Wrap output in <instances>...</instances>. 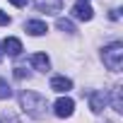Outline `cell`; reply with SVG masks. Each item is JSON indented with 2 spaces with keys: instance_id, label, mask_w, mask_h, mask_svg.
I'll use <instances>...</instances> for the list:
<instances>
[{
  "instance_id": "cell-13",
  "label": "cell",
  "mask_w": 123,
  "mask_h": 123,
  "mask_svg": "<svg viewBox=\"0 0 123 123\" xmlns=\"http://www.w3.org/2000/svg\"><path fill=\"white\" fill-rule=\"evenodd\" d=\"M12 97V89H10V85L3 80V77H0V101H3V99H10Z\"/></svg>"
},
{
  "instance_id": "cell-3",
  "label": "cell",
  "mask_w": 123,
  "mask_h": 123,
  "mask_svg": "<svg viewBox=\"0 0 123 123\" xmlns=\"http://www.w3.org/2000/svg\"><path fill=\"white\" fill-rule=\"evenodd\" d=\"M73 109H75V101H73L70 97H60V99L53 104V113H55L58 118H68V116H73Z\"/></svg>"
},
{
  "instance_id": "cell-15",
  "label": "cell",
  "mask_w": 123,
  "mask_h": 123,
  "mask_svg": "<svg viewBox=\"0 0 123 123\" xmlns=\"http://www.w3.org/2000/svg\"><path fill=\"white\" fill-rule=\"evenodd\" d=\"M5 24H10V17H7L3 10H0V27H5Z\"/></svg>"
},
{
  "instance_id": "cell-18",
  "label": "cell",
  "mask_w": 123,
  "mask_h": 123,
  "mask_svg": "<svg viewBox=\"0 0 123 123\" xmlns=\"http://www.w3.org/2000/svg\"><path fill=\"white\" fill-rule=\"evenodd\" d=\"M3 55H5V53H3V46H0V60H3Z\"/></svg>"
},
{
  "instance_id": "cell-11",
  "label": "cell",
  "mask_w": 123,
  "mask_h": 123,
  "mask_svg": "<svg viewBox=\"0 0 123 123\" xmlns=\"http://www.w3.org/2000/svg\"><path fill=\"white\" fill-rule=\"evenodd\" d=\"M111 94H113V97H111L113 111H118V113H121V111H123V99H121V85H116V87L111 89Z\"/></svg>"
},
{
  "instance_id": "cell-9",
  "label": "cell",
  "mask_w": 123,
  "mask_h": 123,
  "mask_svg": "<svg viewBox=\"0 0 123 123\" xmlns=\"http://www.w3.org/2000/svg\"><path fill=\"white\" fill-rule=\"evenodd\" d=\"M24 29H27L31 36H41V34H46V31H48L46 22H41V19H31V22H27V24H24Z\"/></svg>"
},
{
  "instance_id": "cell-10",
  "label": "cell",
  "mask_w": 123,
  "mask_h": 123,
  "mask_svg": "<svg viewBox=\"0 0 123 123\" xmlns=\"http://www.w3.org/2000/svg\"><path fill=\"white\" fill-rule=\"evenodd\" d=\"M31 65H34L36 70L46 73V70L51 68V60H48V55H46V53H34V55H31Z\"/></svg>"
},
{
  "instance_id": "cell-12",
  "label": "cell",
  "mask_w": 123,
  "mask_h": 123,
  "mask_svg": "<svg viewBox=\"0 0 123 123\" xmlns=\"http://www.w3.org/2000/svg\"><path fill=\"white\" fill-rule=\"evenodd\" d=\"M55 27H58L60 31H65V34H75V27H73L70 19H63V17H60V19L55 22Z\"/></svg>"
},
{
  "instance_id": "cell-17",
  "label": "cell",
  "mask_w": 123,
  "mask_h": 123,
  "mask_svg": "<svg viewBox=\"0 0 123 123\" xmlns=\"http://www.w3.org/2000/svg\"><path fill=\"white\" fill-rule=\"evenodd\" d=\"M118 12H121V10H111V15H109V17H111V19H118V17H121Z\"/></svg>"
},
{
  "instance_id": "cell-19",
  "label": "cell",
  "mask_w": 123,
  "mask_h": 123,
  "mask_svg": "<svg viewBox=\"0 0 123 123\" xmlns=\"http://www.w3.org/2000/svg\"><path fill=\"white\" fill-rule=\"evenodd\" d=\"M85 3H89V0H85Z\"/></svg>"
},
{
  "instance_id": "cell-5",
  "label": "cell",
  "mask_w": 123,
  "mask_h": 123,
  "mask_svg": "<svg viewBox=\"0 0 123 123\" xmlns=\"http://www.w3.org/2000/svg\"><path fill=\"white\" fill-rule=\"evenodd\" d=\"M73 17H75V19H82V22H89V19L94 17V10H92L89 3L80 0V3H75V7H73Z\"/></svg>"
},
{
  "instance_id": "cell-2",
  "label": "cell",
  "mask_w": 123,
  "mask_h": 123,
  "mask_svg": "<svg viewBox=\"0 0 123 123\" xmlns=\"http://www.w3.org/2000/svg\"><path fill=\"white\" fill-rule=\"evenodd\" d=\"M101 58H104V65H106L109 70L118 73V70H121V65H123V43H121V41H113V43L104 46Z\"/></svg>"
},
{
  "instance_id": "cell-14",
  "label": "cell",
  "mask_w": 123,
  "mask_h": 123,
  "mask_svg": "<svg viewBox=\"0 0 123 123\" xmlns=\"http://www.w3.org/2000/svg\"><path fill=\"white\" fill-rule=\"evenodd\" d=\"M15 77H17V80H27V77H29V70H27L24 65H17V68H15Z\"/></svg>"
},
{
  "instance_id": "cell-1",
  "label": "cell",
  "mask_w": 123,
  "mask_h": 123,
  "mask_svg": "<svg viewBox=\"0 0 123 123\" xmlns=\"http://www.w3.org/2000/svg\"><path fill=\"white\" fill-rule=\"evenodd\" d=\"M19 106H22V111H24L27 116H31V118H43L46 111H48L46 97H41V94H36V92H22V94H19Z\"/></svg>"
},
{
  "instance_id": "cell-16",
  "label": "cell",
  "mask_w": 123,
  "mask_h": 123,
  "mask_svg": "<svg viewBox=\"0 0 123 123\" xmlns=\"http://www.w3.org/2000/svg\"><path fill=\"white\" fill-rule=\"evenodd\" d=\"M10 3H12L15 7H24V5H27V0H10Z\"/></svg>"
},
{
  "instance_id": "cell-4",
  "label": "cell",
  "mask_w": 123,
  "mask_h": 123,
  "mask_svg": "<svg viewBox=\"0 0 123 123\" xmlns=\"http://www.w3.org/2000/svg\"><path fill=\"white\" fill-rule=\"evenodd\" d=\"M34 5L39 12H46V15H55L63 10V0H34Z\"/></svg>"
},
{
  "instance_id": "cell-7",
  "label": "cell",
  "mask_w": 123,
  "mask_h": 123,
  "mask_svg": "<svg viewBox=\"0 0 123 123\" xmlns=\"http://www.w3.org/2000/svg\"><path fill=\"white\" fill-rule=\"evenodd\" d=\"M0 46H3V53H7V55H12V58L22 53V41H19V39H15V36H7Z\"/></svg>"
},
{
  "instance_id": "cell-8",
  "label": "cell",
  "mask_w": 123,
  "mask_h": 123,
  "mask_svg": "<svg viewBox=\"0 0 123 123\" xmlns=\"http://www.w3.org/2000/svg\"><path fill=\"white\" fill-rule=\"evenodd\" d=\"M51 89H53V92H58V94H63V92L73 89V80H70V77H65V75H55V77L51 80Z\"/></svg>"
},
{
  "instance_id": "cell-6",
  "label": "cell",
  "mask_w": 123,
  "mask_h": 123,
  "mask_svg": "<svg viewBox=\"0 0 123 123\" xmlns=\"http://www.w3.org/2000/svg\"><path fill=\"white\" fill-rule=\"evenodd\" d=\"M87 97H89V109H92L94 113H101V111H104V106H106V94H104V92H99V89H92Z\"/></svg>"
}]
</instances>
